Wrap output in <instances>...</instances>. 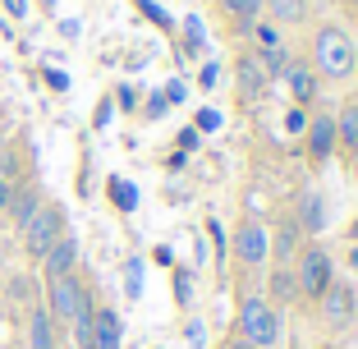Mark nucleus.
Wrapping results in <instances>:
<instances>
[{
	"label": "nucleus",
	"mask_w": 358,
	"mask_h": 349,
	"mask_svg": "<svg viewBox=\"0 0 358 349\" xmlns=\"http://www.w3.org/2000/svg\"><path fill=\"white\" fill-rule=\"evenodd\" d=\"M19 234H23V253H28L32 262H42V257L51 253V243L64 234V207H60V202H42L37 216H32Z\"/></svg>",
	"instance_id": "f257e3e1"
},
{
	"label": "nucleus",
	"mask_w": 358,
	"mask_h": 349,
	"mask_svg": "<svg viewBox=\"0 0 358 349\" xmlns=\"http://www.w3.org/2000/svg\"><path fill=\"white\" fill-rule=\"evenodd\" d=\"M239 336L253 349H271L280 340V313L266 299H243L239 304Z\"/></svg>",
	"instance_id": "f03ea898"
},
{
	"label": "nucleus",
	"mask_w": 358,
	"mask_h": 349,
	"mask_svg": "<svg viewBox=\"0 0 358 349\" xmlns=\"http://www.w3.org/2000/svg\"><path fill=\"white\" fill-rule=\"evenodd\" d=\"M83 308H92V294H87V285L78 276L46 280V313H51V322H64V327H69Z\"/></svg>",
	"instance_id": "7ed1b4c3"
},
{
	"label": "nucleus",
	"mask_w": 358,
	"mask_h": 349,
	"mask_svg": "<svg viewBox=\"0 0 358 349\" xmlns=\"http://www.w3.org/2000/svg\"><path fill=\"white\" fill-rule=\"evenodd\" d=\"M354 64H358V51H354V42H349V32H340V28L317 32V69H322V74L349 78Z\"/></svg>",
	"instance_id": "20e7f679"
},
{
	"label": "nucleus",
	"mask_w": 358,
	"mask_h": 349,
	"mask_svg": "<svg viewBox=\"0 0 358 349\" xmlns=\"http://www.w3.org/2000/svg\"><path fill=\"white\" fill-rule=\"evenodd\" d=\"M299 290H308V294H327L331 285V257L322 253V248H303V262H299Z\"/></svg>",
	"instance_id": "39448f33"
},
{
	"label": "nucleus",
	"mask_w": 358,
	"mask_h": 349,
	"mask_svg": "<svg viewBox=\"0 0 358 349\" xmlns=\"http://www.w3.org/2000/svg\"><path fill=\"white\" fill-rule=\"evenodd\" d=\"M74 266H78V239L74 234H60L51 243V253L42 257V276L46 280H60V276H74Z\"/></svg>",
	"instance_id": "423d86ee"
},
{
	"label": "nucleus",
	"mask_w": 358,
	"mask_h": 349,
	"mask_svg": "<svg viewBox=\"0 0 358 349\" xmlns=\"http://www.w3.org/2000/svg\"><path fill=\"white\" fill-rule=\"evenodd\" d=\"M322 318H327L331 327H349V318H354V290L327 285V294H322Z\"/></svg>",
	"instance_id": "0eeeda50"
},
{
	"label": "nucleus",
	"mask_w": 358,
	"mask_h": 349,
	"mask_svg": "<svg viewBox=\"0 0 358 349\" xmlns=\"http://www.w3.org/2000/svg\"><path fill=\"white\" fill-rule=\"evenodd\" d=\"M234 248H239V257H243L248 266H257L266 253H271V243H266V230H262L257 221H243V225H239V239H234Z\"/></svg>",
	"instance_id": "6e6552de"
},
{
	"label": "nucleus",
	"mask_w": 358,
	"mask_h": 349,
	"mask_svg": "<svg viewBox=\"0 0 358 349\" xmlns=\"http://www.w3.org/2000/svg\"><path fill=\"white\" fill-rule=\"evenodd\" d=\"M120 318L115 308H96L92 313V349H120Z\"/></svg>",
	"instance_id": "1a4fd4ad"
},
{
	"label": "nucleus",
	"mask_w": 358,
	"mask_h": 349,
	"mask_svg": "<svg viewBox=\"0 0 358 349\" xmlns=\"http://www.w3.org/2000/svg\"><path fill=\"white\" fill-rule=\"evenodd\" d=\"M28 349H60V340H55V322L46 308H32L28 313Z\"/></svg>",
	"instance_id": "9d476101"
},
{
	"label": "nucleus",
	"mask_w": 358,
	"mask_h": 349,
	"mask_svg": "<svg viewBox=\"0 0 358 349\" xmlns=\"http://www.w3.org/2000/svg\"><path fill=\"white\" fill-rule=\"evenodd\" d=\"M37 207H42V193L32 189V184H23V189H14V202H10V221H14V230H23V225L37 216Z\"/></svg>",
	"instance_id": "9b49d317"
},
{
	"label": "nucleus",
	"mask_w": 358,
	"mask_h": 349,
	"mask_svg": "<svg viewBox=\"0 0 358 349\" xmlns=\"http://www.w3.org/2000/svg\"><path fill=\"white\" fill-rule=\"evenodd\" d=\"M262 87H266L262 60H257V55H243V60H239V92L248 97V101H257V97H262Z\"/></svg>",
	"instance_id": "f8f14e48"
},
{
	"label": "nucleus",
	"mask_w": 358,
	"mask_h": 349,
	"mask_svg": "<svg viewBox=\"0 0 358 349\" xmlns=\"http://www.w3.org/2000/svg\"><path fill=\"white\" fill-rule=\"evenodd\" d=\"M331 148H336V120L317 115L313 129H308V152H313V157H327Z\"/></svg>",
	"instance_id": "ddd939ff"
},
{
	"label": "nucleus",
	"mask_w": 358,
	"mask_h": 349,
	"mask_svg": "<svg viewBox=\"0 0 358 349\" xmlns=\"http://www.w3.org/2000/svg\"><path fill=\"white\" fill-rule=\"evenodd\" d=\"M299 225H303V230H322V225H327V216H322V198H317V193H308L303 202H299Z\"/></svg>",
	"instance_id": "4468645a"
},
{
	"label": "nucleus",
	"mask_w": 358,
	"mask_h": 349,
	"mask_svg": "<svg viewBox=\"0 0 358 349\" xmlns=\"http://www.w3.org/2000/svg\"><path fill=\"white\" fill-rule=\"evenodd\" d=\"M285 74H289V87H294V97H299V101H313L317 83H313V74H308V64H289Z\"/></svg>",
	"instance_id": "2eb2a0df"
},
{
	"label": "nucleus",
	"mask_w": 358,
	"mask_h": 349,
	"mask_svg": "<svg viewBox=\"0 0 358 349\" xmlns=\"http://www.w3.org/2000/svg\"><path fill=\"white\" fill-rule=\"evenodd\" d=\"M262 5L275 14V23H299L303 19V0H262Z\"/></svg>",
	"instance_id": "dca6fc26"
},
{
	"label": "nucleus",
	"mask_w": 358,
	"mask_h": 349,
	"mask_svg": "<svg viewBox=\"0 0 358 349\" xmlns=\"http://www.w3.org/2000/svg\"><path fill=\"white\" fill-rule=\"evenodd\" d=\"M336 134H340V143H345V148H358V106H345Z\"/></svg>",
	"instance_id": "f3484780"
},
{
	"label": "nucleus",
	"mask_w": 358,
	"mask_h": 349,
	"mask_svg": "<svg viewBox=\"0 0 358 349\" xmlns=\"http://www.w3.org/2000/svg\"><path fill=\"white\" fill-rule=\"evenodd\" d=\"M221 5H225V14L239 19V23H253L257 10H262V0H221Z\"/></svg>",
	"instance_id": "a211bd4d"
},
{
	"label": "nucleus",
	"mask_w": 358,
	"mask_h": 349,
	"mask_svg": "<svg viewBox=\"0 0 358 349\" xmlns=\"http://www.w3.org/2000/svg\"><path fill=\"white\" fill-rule=\"evenodd\" d=\"M92 313H96V308H83V313H78V318L69 322V327H74L78 349H92Z\"/></svg>",
	"instance_id": "6ab92c4d"
},
{
	"label": "nucleus",
	"mask_w": 358,
	"mask_h": 349,
	"mask_svg": "<svg viewBox=\"0 0 358 349\" xmlns=\"http://www.w3.org/2000/svg\"><path fill=\"white\" fill-rule=\"evenodd\" d=\"M110 198H115V207H120V212H134V207H138L134 184H124V180H110Z\"/></svg>",
	"instance_id": "aec40b11"
},
{
	"label": "nucleus",
	"mask_w": 358,
	"mask_h": 349,
	"mask_svg": "<svg viewBox=\"0 0 358 349\" xmlns=\"http://www.w3.org/2000/svg\"><path fill=\"white\" fill-rule=\"evenodd\" d=\"M275 257H294V225L275 230Z\"/></svg>",
	"instance_id": "412c9836"
},
{
	"label": "nucleus",
	"mask_w": 358,
	"mask_h": 349,
	"mask_svg": "<svg viewBox=\"0 0 358 349\" xmlns=\"http://www.w3.org/2000/svg\"><path fill=\"white\" fill-rule=\"evenodd\" d=\"M294 285H299V280H294V276H285V271H280V276H275V280H271V290H275V299H294V294H299V290H294Z\"/></svg>",
	"instance_id": "4be33fe9"
},
{
	"label": "nucleus",
	"mask_w": 358,
	"mask_h": 349,
	"mask_svg": "<svg viewBox=\"0 0 358 349\" xmlns=\"http://www.w3.org/2000/svg\"><path fill=\"white\" fill-rule=\"evenodd\" d=\"M257 42H262L266 55H275V51H280V32H275V28H257Z\"/></svg>",
	"instance_id": "5701e85b"
},
{
	"label": "nucleus",
	"mask_w": 358,
	"mask_h": 349,
	"mask_svg": "<svg viewBox=\"0 0 358 349\" xmlns=\"http://www.w3.org/2000/svg\"><path fill=\"white\" fill-rule=\"evenodd\" d=\"M14 189H19V184H14L10 175H0V216L10 212V202H14Z\"/></svg>",
	"instance_id": "b1692460"
},
{
	"label": "nucleus",
	"mask_w": 358,
	"mask_h": 349,
	"mask_svg": "<svg viewBox=\"0 0 358 349\" xmlns=\"http://www.w3.org/2000/svg\"><path fill=\"white\" fill-rule=\"evenodd\" d=\"M216 124H221V115H216V111H202V115H198V129H216Z\"/></svg>",
	"instance_id": "393cba45"
},
{
	"label": "nucleus",
	"mask_w": 358,
	"mask_h": 349,
	"mask_svg": "<svg viewBox=\"0 0 358 349\" xmlns=\"http://www.w3.org/2000/svg\"><path fill=\"white\" fill-rule=\"evenodd\" d=\"M5 10H10L14 19H23V14H28V0H5Z\"/></svg>",
	"instance_id": "a878e982"
},
{
	"label": "nucleus",
	"mask_w": 358,
	"mask_h": 349,
	"mask_svg": "<svg viewBox=\"0 0 358 349\" xmlns=\"http://www.w3.org/2000/svg\"><path fill=\"white\" fill-rule=\"evenodd\" d=\"M46 83H51L55 92H60V87H69V78H64V74H55V69H46Z\"/></svg>",
	"instance_id": "bb28decb"
},
{
	"label": "nucleus",
	"mask_w": 358,
	"mask_h": 349,
	"mask_svg": "<svg viewBox=\"0 0 358 349\" xmlns=\"http://www.w3.org/2000/svg\"><path fill=\"white\" fill-rule=\"evenodd\" d=\"M161 97H166V101H184V83H170Z\"/></svg>",
	"instance_id": "cd10ccee"
},
{
	"label": "nucleus",
	"mask_w": 358,
	"mask_h": 349,
	"mask_svg": "<svg viewBox=\"0 0 358 349\" xmlns=\"http://www.w3.org/2000/svg\"><path fill=\"white\" fill-rule=\"evenodd\" d=\"M230 349H253V345H248V340H234V345Z\"/></svg>",
	"instance_id": "c85d7f7f"
},
{
	"label": "nucleus",
	"mask_w": 358,
	"mask_h": 349,
	"mask_svg": "<svg viewBox=\"0 0 358 349\" xmlns=\"http://www.w3.org/2000/svg\"><path fill=\"white\" fill-rule=\"evenodd\" d=\"M0 134H5V115H0Z\"/></svg>",
	"instance_id": "c756f323"
},
{
	"label": "nucleus",
	"mask_w": 358,
	"mask_h": 349,
	"mask_svg": "<svg viewBox=\"0 0 358 349\" xmlns=\"http://www.w3.org/2000/svg\"><path fill=\"white\" fill-rule=\"evenodd\" d=\"M354 304H358V290H354Z\"/></svg>",
	"instance_id": "7c9ffc66"
}]
</instances>
